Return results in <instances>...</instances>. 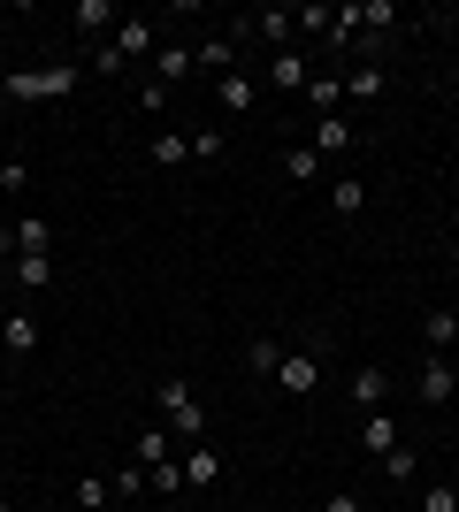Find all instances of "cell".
<instances>
[{
  "label": "cell",
  "mask_w": 459,
  "mask_h": 512,
  "mask_svg": "<svg viewBox=\"0 0 459 512\" xmlns=\"http://www.w3.org/2000/svg\"><path fill=\"white\" fill-rule=\"evenodd\" d=\"M0 92H8V100H23V107H39V100H69V92H77V69H69V62L8 69V77H0Z\"/></svg>",
  "instance_id": "obj_1"
},
{
  "label": "cell",
  "mask_w": 459,
  "mask_h": 512,
  "mask_svg": "<svg viewBox=\"0 0 459 512\" xmlns=\"http://www.w3.org/2000/svg\"><path fill=\"white\" fill-rule=\"evenodd\" d=\"M153 406H161V428H169L176 444H207V406L192 398V383H161Z\"/></svg>",
  "instance_id": "obj_2"
},
{
  "label": "cell",
  "mask_w": 459,
  "mask_h": 512,
  "mask_svg": "<svg viewBox=\"0 0 459 512\" xmlns=\"http://www.w3.org/2000/svg\"><path fill=\"white\" fill-rule=\"evenodd\" d=\"M276 390H291V398H314V390H322V352H314V344H291L284 360H276Z\"/></svg>",
  "instance_id": "obj_3"
},
{
  "label": "cell",
  "mask_w": 459,
  "mask_h": 512,
  "mask_svg": "<svg viewBox=\"0 0 459 512\" xmlns=\"http://www.w3.org/2000/svg\"><path fill=\"white\" fill-rule=\"evenodd\" d=\"M414 398H421V406H452V398H459V367L444 360V352H429V360H421Z\"/></svg>",
  "instance_id": "obj_4"
},
{
  "label": "cell",
  "mask_w": 459,
  "mask_h": 512,
  "mask_svg": "<svg viewBox=\"0 0 459 512\" xmlns=\"http://www.w3.org/2000/svg\"><path fill=\"white\" fill-rule=\"evenodd\" d=\"M268 85L276 92H306L314 85V62H306L299 46H284V54H268Z\"/></svg>",
  "instance_id": "obj_5"
},
{
  "label": "cell",
  "mask_w": 459,
  "mask_h": 512,
  "mask_svg": "<svg viewBox=\"0 0 459 512\" xmlns=\"http://www.w3.org/2000/svg\"><path fill=\"white\" fill-rule=\"evenodd\" d=\"M306 146L322 153V161H329V153H352V146H360V138H352V115H345V107H337V115H314V138H306Z\"/></svg>",
  "instance_id": "obj_6"
},
{
  "label": "cell",
  "mask_w": 459,
  "mask_h": 512,
  "mask_svg": "<svg viewBox=\"0 0 459 512\" xmlns=\"http://www.w3.org/2000/svg\"><path fill=\"white\" fill-rule=\"evenodd\" d=\"M0 352H39V314H23V306H8V314H0Z\"/></svg>",
  "instance_id": "obj_7"
},
{
  "label": "cell",
  "mask_w": 459,
  "mask_h": 512,
  "mask_svg": "<svg viewBox=\"0 0 459 512\" xmlns=\"http://www.w3.org/2000/svg\"><path fill=\"white\" fill-rule=\"evenodd\" d=\"M176 467H184V490H215V482H222V451L184 444V459H176Z\"/></svg>",
  "instance_id": "obj_8"
},
{
  "label": "cell",
  "mask_w": 459,
  "mask_h": 512,
  "mask_svg": "<svg viewBox=\"0 0 459 512\" xmlns=\"http://www.w3.org/2000/svg\"><path fill=\"white\" fill-rule=\"evenodd\" d=\"M291 31H299V23H291V8H261V16H245V39L276 46V54L291 46Z\"/></svg>",
  "instance_id": "obj_9"
},
{
  "label": "cell",
  "mask_w": 459,
  "mask_h": 512,
  "mask_svg": "<svg viewBox=\"0 0 459 512\" xmlns=\"http://www.w3.org/2000/svg\"><path fill=\"white\" fill-rule=\"evenodd\" d=\"M131 459H138V467H169V459H176V444H169V428H161V421H153V428H138V436H131Z\"/></svg>",
  "instance_id": "obj_10"
},
{
  "label": "cell",
  "mask_w": 459,
  "mask_h": 512,
  "mask_svg": "<svg viewBox=\"0 0 459 512\" xmlns=\"http://www.w3.org/2000/svg\"><path fill=\"white\" fill-rule=\"evenodd\" d=\"M192 46H169V39H161V46H153V85H184V77H192Z\"/></svg>",
  "instance_id": "obj_11"
},
{
  "label": "cell",
  "mask_w": 459,
  "mask_h": 512,
  "mask_svg": "<svg viewBox=\"0 0 459 512\" xmlns=\"http://www.w3.org/2000/svg\"><path fill=\"white\" fill-rule=\"evenodd\" d=\"M383 398H391V375H383V367H360V375H352V406L383 413Z\"/></svg>",
  "instance_id": "obj_12"
},
{
  "label": "cell",
  "mask_w": 459,
  "mask_h": 512,
  "mask_svg": "<svg viewBox=\"0 0 459 512\" xmlns=\"http://www.w3.org/2000/svg\"><path fill=\"white\" fill-rule=\"evenodd\" d=\"M383 92H391V77H383V62H360V69H352V77H345V100H360V107H368V100H383Z\"/></svg>",
  "instance_id": "obj_13"
},
{
  "label": "cell",
  "mask_w": 459,
  "mask_h": 512,
  "mask_svg": "<svg viewBox=\"0 0 459 512\" xmlns=\"http://www.w3.org/2000/svg\"><path fill=\"white\" fill-rule=\"evenodd\" d=\"M360 451H375V459L398 451V421H391V413H360Z\"/></svg>",
  "instance_id": "obj_14"
},
{
  "label": "cell",
  "mask_w": 459,
  "mask_h": 512,
  "mask_svg": "<svg viewBox=\"0 0 459 512\" xmlns=\"http://www.w3.org/2000/svg\"><path fill=\"white\" fill-rule=\"evenodd\" d=\"M115 54H123V62H138V54H153V46H161V39H153V23L146 16H131V23H123V31H115Z\"/></svg>",
  "instance_id": "obj_15"
},
{
  "label": "cell",
  "mask_w": 459,
  "mask_h": 512,
  "mask_svg": "<svg viewBox=\"0 0 459 512\" xmlns=\"http://www.w3.org/2000/svg\"><path fill=\"white\" fill-rule=\"evenodd\" d=\"M215 100L230 107V115H253V100H261V85H253V77H238V69H230V77H222V85H215Z\"/></svg>",
  "instance_id": "obj_16"
},
{
  "label": "cell",
  "mask_w": 459,
  "mask_h": 512,
  "mask_svg": "<svg viewBox=\"0 0 459 512\" xmlns=\"http://www.w3.org/2000/svg\"><path fill=\"white\" fill-rule=\"evenodd\" d=\"M46 276H54L46 253H16V260H8V283H16V291H46Z\"/></svg>",
  "instance_id": "obj_17"
},
{
  "label": "cell",
  "mask_w": 459,
  "mask_h": 512,
  "mask_svg": "<svg viewBox=\"0 0 459 512\" xmlns=\"http://www.w3.org/2000/svg\"><path fill=\"white\" fill-rule=\"evenodd\" d=\"M146 161H153V169H184V161H192V138H176V130H161V138L146 146Z\"/></svg>",
  "instance_id": "obj_18"
},
{
  "label": "cell",
  "mask_w": 459,
  "mask_h": 512,
  "mask_svg": "<svg viewBox=\"0 0 459 512\" xmlns=\"http://www.w3.org/2000/svg\"><path fill=\"white\" fill-rule=\"evenodd\" d=\"M299 100L314 107V115H337V107H345V77H314V85H306Z\"/></svg>",
  "instance_id": "obj_19"
},
{
  "label": "cell",
  "mask_w": 459,
  "mask_h": 512,
  "mask_svg": "<svg viewBox=\"0 0 459 512\" xmlns=\"http://www.w3.org/2000/svg\"><path fill=\"white\" fill-rule=\"evenodd\" d=\"M329 207H337V214L352 222V214L368 207V184H360V176H337V184H329Z\"/></svg>",
  "instance_id": "obj_20"
},
{
  "label": "cell",
  "mask_w": 459,
  "mask_h": 512,
  "mask_svg": "<svg viewBox=\"0 0 459 512\" xmlns=\"http://www.w3.org/2000/svg\"><path fill=\"white\" fill-rule=\"evenodd\" d=\"M284 176L291 184H314V176H322V153L314 146H284Z\"/></svg>",
  "instance_id": "obj_21"
},
{
  "label": "cell",
  "mask_w": 459,
  "mask_h": 512,
  "mask_svg": "<svg viewBox=\"0 0 459 512\" xmlns=\"http://www.w3.org/2000/svg\"><path fill=\"white\" fill-rule=\"evenodd\" d=\"M421 344H429V352H452L459 344V314H429L421 321Z\"/></svg>",
  "instance_id": "obj_22"
},
{
  "label": "cell",
  "mask_w": 459,
  "mask_h": 512,
  "mask_svg": "<svg viewBox=\"0 0 459 512\" xmlns=\"http://www.w3.org/2000/svg\"><path fill=\"white\" fill-rule=\"evenodd\" d=\"M391 23H398V8H391V0H360V39H383Z\"/></svg>",
  "instance_id": "obj_23"
},
{
  "label": "cell",
  "mask_w": 459,
  "mask_h": 512,
  "mask_svg": "<svg viewBox=\"0 0 459 512\" xmlns=\"http://www.w3.org/2000/svg\"><path fill=\"white\" fill-rule=\"evenodd\" d=\"M69 23H77V31H108L115 8H108V0H77V8H69Z\"/></svg>",
  "instance_id": "obj_24"
},
{
  "label": "cell",
  "mask_w": 459,
  "mask_h": 512,
  "mask_svg": "<svg viewBox=\"0 0 459 512\" xmlns=\"http://www.w3.org/2000/svg\"><path fill=\"white\" fill-rule=\"evenodd\" d=\"M276 360H284V344H276V337H253V344H245V367H253V375H276Z\"/></svg>",
  "instance_id": "obj_25"
},
{
  "label": "cell",
  "mask_w": 459,
  "mask_h": 512,
  "mask_svg": "<svg viewBox=\"0 0 459 512\" xmlns=\"http://www.w3.org/2000/svg\"><path fill=\"white\" fill-rule=\"evenodd\" d=\"M383 482H391V490H414V451H383Z\"/></svg>",
  "instance_id": "obj_26"
},
{
  "label": "cell",
  "mask_w": 459,
  "mask_h": 512,
  "mask_svg": "<svg viewBox=\"0 0 459 512\" xmlns=\"http://www.w3.org/2000/svg\"><path fill=\"white\" fill-rule=\"evenodd\" d=\"M421 512H459V490L452 482H421Z\"/></svg>",
  "instance_id": "obj_27"
},
{
  "label": "cell",
  "mask_w": 459,
  "mask_h": 512,
  "mask_svg": "<svg viewBox=\"0 0 459 512\" xmlns=\"http://www.w3.org/2000/svg\"><path fill=\"white\" fill-rule=\"evenodd\" d=\"M222 153H230L222 130H192V161H222Z\"/></svg>",
  "instance_id": "obj_28"
},
{
  "label": "cell",
  "mask_w": 459,
  "mask_h": 512,
  "mask_svg": "<svg viewBox=\"0 0 459 512\" xmlns=\"http://www.w3.org/2000/svg\"><path fill=\"white\" fill-rule=\"evenodd\" d=\"M0 192H8V199H23V192H31V169H23L16 153H8V169H0Z\"/></svg>",
  "instance_id": "obj_29"
},
{
  "label": "cell",
  "mask_w": 459,
  "mask_h": 512,
  "mask_svg": "<svg viewBox=\"0 0 459 512\" xmlns=\"http://www.w3.org/2000/svg\"><path fill=\"white\" fill-rule=\"evenodd\" d=\"M16 245H23V253H46V222H39V214H23V222H16Z\"/></svg>",
  "instance_id": "obj_30"
},
{
  "label": "cell",
  "mask_w": 459,
  "mask_h": 512,
  "mask_svg": "<svg viewBox=\"0 0 459 512\" xmlns=\"http://www.w3.org/2000/svg\"><path fill=\"white\" fill-rule=\"evenodd\" d=\"M108 482H100V474H85V482H77V505H85V512H100V505H108Z\"/></svg>",
  "instance_id": "obj_31"
},
{
  "label": "cell",
  "mask_w": 459,
  "mask_h": 512,
  "mask_svg": "<svg viewBox=\"0 0 459 512\" xmlns=\"http://www.w3.org/2000/svg\"><path fill=\"white\" fill-rule=\"evenodd\" d=\"M108 490H115V497H138V490H146V467H138V459H131V467H123V474H115V482H108Z\"/></svg>",
  "instance_id": "obj_32"
},
{
  "label": "cell",
  "mask_w": 459,
  "mask_h": 512,
  "mask_svg": "<svg viewBox=\"0 0 459 512\" xmlns=\"http://www.w3.org/2000/svg\"><path fill=\"white\" fill-rule=\"evenodd\" d=\"M92 69H100V77H123V69H131V62H123V54H115V46L100 39V54H92Z\"/></svg>",
  "instance_id": "obj_33"
},
{
  "label": "cell",
  "mask_w": 459,
  "mask_h": 512,
  "mask_svg": "<svg viewBox=\"0 0 459 512\" xmlns=\"http://www.w3.org/2000/svg\"><path fill=\"white\" fill-rule=\"evenodd\" d=\"M322 512H368V505H360L352 490H329V497H322Z\"/></svg>",
  "instance_id": "obj_34"
},
{
  "label": "cell",
  "mask_w": 459,
  "mask_h": 512,
  "mask_svg": "<svg viewBox=\"0 0 459 512\" xmlns=\"http://www.w3.org/2000/svg\"><path fill=\"white\" fill-rule=\"evenodd\" d=\"M23 253V245H16V230H0V260H16Z\"/></svg>",
  "instance_id": "obj_35"
},
{
  "label": "cell",
  "mask_w": 459,
  "mask_h": 512,
  "mask_svg": "<svg viewBox=\"0 0 459 512\" xmlns=\"http://www.w3.org/2000/svg\"><path fill=\"white\" fill-rule=\"evenodd\" d=\"M8 291H16V283H8V276H0V314H8Z\"/></svg>",
  "instance_id": "obj_36"
},
{
  "label": "cell",
  "mask_w": 459,
  "mask_h": 512,
  "mask_svg": "<svg viewBox=\"0 0 459 512\" xmlns=\"http://www.w3.org/2000/svg\"><path fill=\"white\" fill-rule=\"evenodd\" d=\"M161 512H184V497H176V505H161Z\"/></svg>",
  "instance_id": "obj_37"
},
{
  "label": "cell",
  "mask_w": 459,
  "mask_h": 512,
  "mask_svg": "<svg viewBox=\"0 0 459 512\" xmlns=\"http://www.w3.org/2000/svg\"><path fill=\"white\" fill-rule=\"evenodd\" d=\"M444 360H452V367H459V344H452V352H444Z\"/></svg>",
  "instance_id": "obj_38"
},
{
  "label": "cell",
  "mask_w": 459,
  "mask_h": 512,
  "mask_svg": "<svg viewBox=\"0 0 459 512\" xmlns=\"http://www.w3.org/2000/svg\"><path fill=\"white\" fill-rule=\"evenodd\" d=\"M452 268H459V245H452Z\"/></svg>",
  "instance_id": "obj_39"
},
{
  "label": "cell",
  "mask_w": 459,
  "mask_h": 512,
  "mask_svg": "<svg viewBox=\"0 0 459 512\" xmlns=\"http://www.w3.org/2000/svg\"><path fill=\"white\" fill-rule=\"evenodd\" d=\"M0 169H8V153H0Z\"/></svg>",
  "instance_id": "obj_40"
},
{
  "label": "cell",
  "mask_w": 459,
  "mask_h": 512,
  "mask_svg": "<svg viewBox=\"0 0 459 512\" xmlns=\"http://www.w3.org/2000/svg\"><path fill=\"white\" fill-rule=\"evenodd\" d=\"M0 512H16V505H0Z\"/></svg>",
  "instance_id": "obj_41"
}]
</instances>
